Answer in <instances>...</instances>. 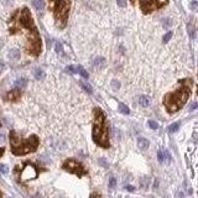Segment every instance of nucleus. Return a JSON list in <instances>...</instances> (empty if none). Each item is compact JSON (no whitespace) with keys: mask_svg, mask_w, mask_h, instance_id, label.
Returning <instances> with one entry per match:
<instances>
[{"mask_svg":"<svg viewBox=\"0 0 198 198\" xmlns=\"http://www.w3.org/2000/svg\"><path fill=\"white\" fill-rule=\"evenodd\" d=\"M183 88L179 89V91L166 95L165 98V105L167 108V110L170 112H176L177 109H179L187 100L188 95L191 93V82H184L183 83Z\"/></svg>","mask_w":198,"mask_h":198,"instance_id":"obj_1","label":"nucleus"},{"mask_svg":"<svg viewBox=\"0 0 198 198\" xmlns=\"http://www.w3.org/2000/svg\"><path fill=\"white\" fill-rule=\"evenodd\" d=\"M93 139L98 145L103 147H109L108 141V128L105 124V118L100 110H95V120L93 128Z\"/></svg>","mask_w":198,"mask_h":198,"instance_id":"obj_2","label":"nucleus"},{"mask_svg":"<svg viewBox=\"0 0 198 198\" xmlns=\"http://www.w3.org/2000/svg\"><path fill=\"white\" fill-rule=\"evenodd\" d=\"M11 146H13V152L15 155H24L27 154L30 151H35L36 147L39 145V140L35 135L29 137L26 142H22L21 140H19L15 136L14 133H11Z\"/></svg>","mask_w":198,"mask_h":198,"instance_id":"obj_3","label":"nucleus"},{"mask_svg":"<svg viewBox=\"0 0 198 198\" xmlns=\"http://www.w3.org/2000/svg\"><path fill=\"white\" fill-rule=\"evenodd\" d=\"M55 5V15L58 22L61 21V26H64L66 20H67V13L69 9V3L67 1H59V3H53Z\"/></svg>","mask_w":198,"mask_h":198,"instance_id":"obj_4","label":"nucleus"},{"mask_svg":"<svg viewBox=\"0 0 198 198\" xmlns=\"http://www.w3.org/2000/svg\"><path fill=\"white\" fill-rule=\"evenodd\" d=\"M63 169L67 170V171H69V172L77 173L78 176H82V175H84V173H86L84 169H83V166H82L79 162L74 161V160H67V161H66V162L63 164Z\"/></svg>","mask_w":198,"mask_h":198,"instance_id":"obj_5","label":"nucleus"},{"mask_svg":"<svg viewBox=\"0 0 198 198\" xmlns=\"http://www.w3.org/2000/svg\"><path fill=\"white\" fill-rule=\"evenodd\" d=\"M37 176V171L32 165H26L25 169L21 172V179L22 181H30V179H34Z\"/></svg>","mask_w":198,"mask_h":198,"instance_id":"obj_6","label":"nucleus"},{"mask_svg":"<svg viewBox=\"0 0 198 198\" xmlns=\"http://www.w3.org/2000/svg\"><path fill=\"white\" fill-rule=\"evenodd\" d=\"M141 8L144 10V13H150V11H154L160 6H164L166 5V3H160V1H142L140 3Z\"/></svg>","mask_w":198,"mask_h":198,"instance_id":"obj_7","label":"nucleus"},{"mask_svg":"<svg viewBox=\"0 0 198 198\" xmlns=\"http://www.w3.org/2000/svg\"><path fill=\"white\" fill-rule=\"evenodd\" d=\"M14 84H15V87L17 89H24V88H26V86H27V79H26V78H19V79L15 81Z\"/></svg>","mask_w":198,"mask_h":198,"instance_id":"obj_8","label":"nucleus"},{"mask_svg":"<svg viewBox=\"0 0 198 198\" xmlns=\"http://www.w3.org/2000/svg\"><path fill=\"white\" fill-rule=\"evenodd\" d=\"M137 146L141 150L149 149V140L145 139V137H139V139H137Z\"/></svg>","mask_w":198,"mask_h":198,"instance_id":"obj_9","label":"nucleus"},{"mask_svg":"<svg viewBox=\"0 0 198 198\" xmlns=\"http://www.w3.org/2000/svg\"><path fill=\"white\" fill-rule=\"evenodd\" d=\"M8 56H9L10 59H19L20 58V51L17 49H13V50L9 51Z\"/></svg>","mask_w":198,"mask_h":198,"instance_id":"obj_10","label":"nucleus"},{"mask_svg":"<svg viewBox=\"0 0 198 198\" xmlns=\"http://www.w3.org/2000/svg\"><path fill=\"white\" fill-rule=\"evenodd\" d=\"M139 104L141 107H149L150 104V98L147 97V95H141V97H139Z\"/></svg>","mask_w":198,"mask_h":198,"instance_id":"obj_11","label":"nucleus"},{"mask_svg":"<svg viewBox=\"0 0 198 198\" xmlns=\"http://www.w3.org/2000/svg\"><path fill=\"white\" fill-rule=\"evenodd\" d=\"M32 5L35 6L36 10H42L44 6H45V3L42 1V0H34V1H32Z\"/></svg>","mask_w":198,"mask_h":198,"instance_id":"obj_12","label":"nucleus"},{"mask_svg":"<svg viewBox=\"0 0 198 198\" xmlns=\"http://www.w3.org/2000/svg\"><path fill=\"white\" fill-rule=\"evenodd\" d=\"M119 112L123 113V114H125V115H128V114H130L129 108H128L127 105H125V104H123V103H119Z\"/></svg>","mask_w":198,"mask_h":198,"instance_id":"obj_13","label":"nucleus"},{"mask_svg":"<svg viewBox=\"0 0 198 198\" xmlns=\"http://www.w3.org/2000/svg\"><path fill=\"white\" fill-rule=\"evenodd\" d=\"M35 78H36V79H44V78H45V72L42 69L37 68L35 71Z\"/></svg>","mask_w":198,"mask_h":198,"instance_id":"obj_14","label":"nucleus"},{"mask_svg":"<svg viewBox=\"0 0 198 198\" xmlns=\"http://www.w3.org/2000/svg\"><path fill=\"white\" fill-rule=\"evenodd\" d=\"M178 128H179V123H173L167 128V131H169V133H176Z\"/></svg>","mask_w":198,"mask_h":198,"instance_id":"obj_15","label":"nucleus"},{"mask_svg":"<svg viewBox=\"0 0 198 198\" xmlns=\"http://www.w3.org/2000/svg\"><path fill=\"white\" fill-rule=\"evenodd\" d=\"M20 97V92L17 91V89H15L14 92H11L10 94H9V99H13V100H15V99H17Z\"/></svg>","mask_w":198,"mask_h":198,"instance_id":"obj_16","label":"nucleus"},{"mask_svg":"<svg viewBox=\"0 0 198 198\" xmlns=\"http://www.w3.org/2000/svg\"><path fill=\"white\" fill-rule=\"evenodd\" d=\"M77 72H78V73H79L83 78H88V73H87V71H86L84 68H83V67H81V66H79V67H77Z\"/></svg>","mask_w":198,"mask_h":198,"instance_id":"obj_17","label":"nucleus"},{"mask_svg":"<svg viewBox=\"0 0 198 198\" xmlns=\"http://www.w3.org/2000/svg\"><path fill=\"white\" fill-rule=\"evenodd\" d=\"M81 86H82V88L84 89L86 92H88V93H93V89H92V87H91V86H88L87 83H84V82H81Z\"/></svg>","mask_w":198,"mask_h":198,"instance_id":"obj_18","label":"nucleus"},{"mask_svg":"<svg viewBox=\"0 0 198 198\" xmlns=\"http://www.w3.org/2000/svg\"><path fill=\"white\" fill-rule=\"evenodd\" d=\"M187 29H188V34H189V36L192 39L194 37V26L192 25V24H188L187 25Z\"/></svg>","mask_w":198,"mask_h":198,"instance_id":"obj_19","label":"nucleus"},{"mask_svg":"<svg viewBox=\"0 0 198 198\" xmlns=\"http://www.w3.org/2000/svg\"><path fill=\"white\" fill-rule=\"evenodd\" d=\"M147 125H149V127L151 128L152 130H157V129H159V124L156 123V122H154V120H149Z\"/></svg>","mask_w":198,"mask_h":198,"instance_id":"obj_20","label":"nucleus"},{"mask_svg":"<svg viewBox=\"0 0 198 198\" xmlns=\"http://www.w3.org/2000/svg\"><path fill=\"white\" fill-rule=\"evenodd\" d=\"M171 37H172V32H171V31H169V32H167V34L164 36V40H162V41H164V44L169 42V40H170Z\"/></svg>","mask_w":198,"mask_h":198,"instance_id":"obj_21","label":"nucleus"},{"mask_svg":"<svg viewBox=\"0 0 198 198\" xmlns=\"http://www.w3.org/2000/svg\"><path fill=\"white\" fill-rule=\"evenodd\" d=\"M162 24H164V27H165V29H169V27L172 25V22H171V20H170V19H164Z\"/></svg>","mask_w":198,"mask_h":198,"instance_id":"obj_22","label":"nucleus"},{"mask_svg":"<svg viewBox=\"0 0 198 198\" xmlns=\"http://www.w3.org/2000/svg\"><path fill=\"white\" fill-rule=\"evenodd\" d=\"M56 52H57V53H61V55H63V49H62V45L59 44V42H57V44H56Z\"/></svg>","mask_w":198,"mask_h":198,"instance_id":"obj_23","label":"nucleus"},{"mask_svg":"<svg viewBox=\"0 0 198 198\" xmlns=\"http://www.w3.org/2000/svg\"><path fill=\"white\" fill-rule=\"evenodd\" d=\"M103 63H104V58H102V57L95 58V61H94V64H95V66H102Z\"/></svg>","mask_w":198,"mask_h":198,"instance_id":"obj_24","label":"nucleus"},{"mask_svg":"<svg viewBox=\"0 0 198 198\" xmlns=\"http://www.w3.org/2000/svg\"><path fill=\"white\" fill-rule=\"evenodd\" d=\"M162 152H164V160H166V161H169V162H170V161H171V155H170V152L166 151V150H165V151H162Z\"/></svg>","mask_w":198,"mask_h":198,"instance_id":"obj_25","label":"nucleus"},{"mask_svg":"<svg viewBox=\"0 0 198 198\" xmlns=\"http://www.w3.org/2000/svg\"><path fill=\"white\" fill-rule=\"evenodd\" d=\"M66 69H67V72H69V73H77V67H74V66H68Z\"/></svg>","mask_w":198,"mask_h":198,"instance_id":"obj_26","label":"nucleus"},{"mask_svg":"<svg viewBox=\"0 0 198 198\" xmlns=\"http://www.w3.org/2000/svg\"><path fill=\"white\" fill-rule=\"evenodd\" d=\"M115 184H117V179L114 177H112L109 179V188H114V187H115Z\"/></svg>","mask_w":198,"mask_h":198,"instance_id":"obj_27","label":"nucleus"},{"mask_svg":"<svg viewBox=\"0 0 198 198\" xmlns=\"http://www.w3.org/2000/svg\"><path fill=\"white\" fill-rule=\"evenodd\" d=\"M157 160L160 161V162H164V152H162V150H160V151L157 152Z\"/></svg>","mask_w":198,"mask_h":198,"instance_id":"obj_28","label":"nucleus"},{"mask_svg":"<svg viewBox=\"0 0 198 198\" xmlns=\"http://www.w3.org/2000/svg\"><path fill=\"white\" fill-rule=\"evenodd\" d=\"M112 86H113V89H115V91H117V89H119V87H120V83L114 79V81L112 82Z\"/></svg>","mask_w":198,"mask_h":198,"instance_id":"obj_29","label":"nucleus"},{"mask_svg":"<svg viewBox=\"0 0 198 198\" xmlns=\"http://www.w3.org/2000/svg\"><path fill=\"white\" fill-rule=\"evenodd\" d=\"M0 172H1V173H8V166L6 165H0Z\"/></svg>","mask_w":198,"mask_h":198,"instance_id":"obj_30","label":"nucleus"},{"mask_svg":"<svg viewBox=\"0 0 198 198\" xmlns=\"http://www.w3.org/2000/svg\"><path fill=\"white\" fill-rule=\"evenodd\" d=\"M196 108H197V103H192L189 107V110H196Z\"/></svg>","mask_w":198,"mask_h":198,"instance_id":"obj_31","label":"nucleus"},{"mask_svg":"<svg viewBox=\"0 0 198 198\" xmlns=\"http://www.w3.org/2000/svg\"><path fill=\"white\" fill-rule=\"evenodd\" d=\"M3 141H5V135L3 133H0V142H3Z\"/></svg>","mask_w":198,"mask_h":198,"instance_id":"obj_32","label":"nucleus"},{"mask_svg":"<svg viewBox=\"0 0 198 198\" xmlns=\"http://www.w3.org/2000/svg\"><path fill=\"white\" fill-rule=\"evenodd\" d=\"M125 188H127V189H128V191H130V192H133V191H134V189H135V188H134V187H133V186H127V187H125Z\"/></svg>","mask_w":198,"mask_h":198,"instance_id":"obj_33","label":"nucleus"},{"mask_svg":"<svg viewBox=\"0 0 198 198\" xmlns=\"http://www.w3.org/2000/svg\"><path fill=\"white\" fill-rule=\"evenodd\" d=\"M192 8H193V10H196L197 9V1H192Z\"/></svg>","mask_w":198,"mask_h":198,"instance_id":"obj_34","label":"nucleus"},{"mask_svg":"<svg viewBox=\"0 0 198 198\" xmlns=\"http://www.w3.org/2000/svg\"><path fill=\"white\" fill-rule=\"evenodd\" d=\"M118 5L119 6H125V3L124 1H118Z\"/></svg>","mask_w":198,"mask_h":198,"instance_id":"obj_35","label":"nucleus"},{"mask_svg":"<svg viewBox=\"0 0 198 198\" xmlns=\"http://www.w3.org/2000/svg\"><path fill=\"white\" fill-rule=\"evenodd\" d=\"M4 154V147H1V149H0V156H1Z\"/></svg>","mask_w":198,"mask_h":198,"instance_id":"obj_36","label":"nucleus"},{"mask_svg":"<svg viewBox=\"0 0 198 198\" xmlns=\"http://www.w3.org/2000/svg\"><path fill=\"white\" fill-rule=\"evenodd\" d=\"M32 198H41V197H40V194H36V196H34Z\"/></svg>","mask_w":198,"mask_h":198,"instance_id":"obj_37","label":"nucleus"}]
</instances>
